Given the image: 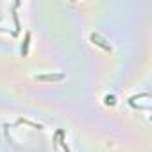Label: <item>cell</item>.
<instances>
[{
    "label": "cell",
    "mask_w": 152,
    "mask_h": 152,
    "mask_svg": "<svg viewBox=\"0 0 152 152\" xmlns=\"http://www.w3.org/2000/svg\"><path fill=\"white\" fill-rule=\"evenodd\" d=\"M38 79H39V81H61L63 75H61V73H57V75H39Z\"/></svg>",
    "instance_id": "cell-1"
},
{
    "label": "cell",
    "mask_w": 152,
    "mask_h": 152,
    "mask_svg": "<svg viewBox=\"0 0 152 152\" xmlns=\"http://www.w3.org/2000/svg\"><path fill=\"white\" fill-rule=\"evenodd\" d=\"M91 39H93V41H99L97 45H100L102 48H106V50H111V47H109V45H106V43H104V41H102V39H100L97 34H91Z\"/></svg>",
    "instance_id": "cell-2"
}]
</instances>
